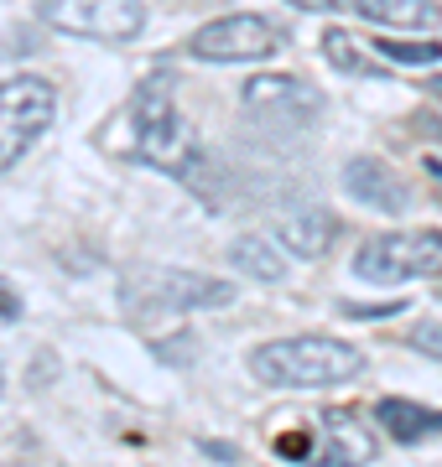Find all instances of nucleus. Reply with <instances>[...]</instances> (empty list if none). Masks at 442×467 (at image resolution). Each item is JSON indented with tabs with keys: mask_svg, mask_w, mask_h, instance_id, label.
<instances>
[{
	"mask_svg": "<svg viewBox=\"0 0 442 467\" xmlns=\"http://www.w3.org/2000/svg\"><path fill=\"white\" fill-rule=\"evenodd\" d=\"M354 275L370 285H401L442 275V234L411 229V234H374L354 254Z\"/></svg>",
	"mask_w": 442,
	"mask_h": 467,
	"instance_id": "7ed1b4c3",
	"label": "nucleus"
},
{
	"mask_svg": "<svg viewBox=\"0 0 442 467\" xmlns=\"http://www.w3.org/2000/svg\"><path fill=\"white\" fill-rule=\"evenodd\" d=\"M229 265H235L239 275L260 281V285H276L281 275H287V260L276 254V244L266 239V234H239L235 244H229Z\"/></svg>",
	"mask_w": 442,
	"mask_h": 467,
	"instance_id": "4468645a",
	"label": "nucleus"
},
{
	"mask_svg": "<svg viewBox=\"0 0 442 467\" xmlns=\"http://www.w3.org/2000/svg\"><path fill=\"white\" fill-rule=\"evenodd\" d=\"M42 26L84 42H136L146 26L141 0H37Z\"/></svg>",
	"mask_w": 442,
	"mask_h": 467,
	"instance_id": "423d86ee",
	"label": "nucleus"
},
{
	"mask_svg": "<svg viewBox=\"0 0 442 467\" xmlns=\"http://www.w3.org/2000/svg\"><path fill=\"white\" fill-rule=\"evenodd\" d=\"M374 47H380V57H391V63H437L442 57V42H395V36H385Z\"/></svg>",
	"mask_w": 442,
	"mask_h": 467,
	"instance_id": "dca6fc26",
	"label": "nucleus"
},
{
	"mask_svg": "<svg viewBox=\"0 0 442 467\" xmlns=\"http://www.w3.org/2000/svg\"><path fill=\"white\" fill-rule=\"evenodd\" d=\"M58 119V88L37 73L0 84V171H11L26 150L52 130Z\"/></svg>",
	"mask_w": 442,
	"mask_h": 467,
	"instance_id": "20e7f679",
	"label": "nucleus"
},
{
	"mask_svg": "<svg viewBox=\"0 0 442 467\" xmlns=\"http://www.w3.org/2000/svg\"><path fill=\"white\" fill-rule=\"evenodd\" d=\"M374 457V436L370 426L349 410H333L323 416V441L318 447H307V462L318 467H364Z\"/></svg>",
	"mask_w": 442,
	"mask_h": 467,
	"instance_id": "1a4fd4ad",
	"label": "nucleus"
},
{
	"mask_svg": "<svg viewBox=\"0 0 442 467\" xmlns=\"http://www.w3.org/2000/svg\"><path fill=\"white\" fill-rule=\"evenodd\" d=\"M411 348L442 364V322H416V327H411Z\"/></svg>",
	"mask_w": 442,
	"mask_h": 467,
	"instance_id": "f3484780",
	"label": "nucleus"
},
{
	"mask_svg": "<svg viewBox=\"0 0 442 467\" xmlns=\"http://www.w3.org/2000/svg\"><path fill=\"white\" fill-rule=\"evenodd\" d=\"M426 171H432V182H437V202H442V161H437V156L426 161Z\"/></svg>",
	"mask_w": 442,
	"mask_h": 467,
	"instance_id": "6ab92c4d",
	"label": "nucleus"
},
{
	"mask_svg": "<svg viewBox=\"0 0 442 467\" xmlns=\"http://www.w3.org/2000/svg\"><path fill=\"white\" fill-rule=\"evenodd\" d=\"M343 192L359 198V202H370V208H380V213H401L411 202L406 182H401L385 161H374V156H354V161L343 167Z\"/></svg>",
	"mask_w": 442,
	"mask_h": 467,
	"instance_id": "9d476101",
	"label": "nucleus"
},
{
	"mask_svg": "<svg viewBox=\"0 0 442 467\" xmlns=\"http://www.w3.org/2000/svg\"><path fill=\"white\" fill-rule=\"evenodd\" d=\"M131 156L167 177H183V182H193L198 167L208 161L193 125L177 115V104L162 94V84H146L131 104Z\"/></svg>",
	"mask_w": 442,
	"mask_h": 467,
	"instance_id": "f03ea898",
	"label": "nucleus"
},
{
	"mask_svg": "<svg viewBox=\"0 0 442 467\" xmlns=\"http://www.w3.org/2000/svg\"><path fill=\"white\" fill-rule=\"evenodd\" d=\"M250 374L271 389H333L364 374V353L343 337L302 333V337H271L250 353Z\"/></svg>",
	"mask_w": 442,
	"mask_h": 467,
	"instance_id": "f257e3e1",
	"label": "nucleus"
},
{
	"mask_svg": "<svg viewBox=\"0 0 442 467\" xmlns=\"http://www.w3.org/2000/svg\"><path fill=\"white\" fill-rule=\"evenodd\" d=\"M374 420L391 431V441H426V436H442V410H426V405H411V400H380Z\"/></svg>",
	"mask_w": 442,
	"mask_h": 467,
	"instance_id": "ddd939ff",
	"label": "nucleus"
},
{
	"mask_svg": "<svg viewBox=\"0 0 442 467\" xmlns=\"http://www.w3.org/2000/svg\"><path fill=\"white\" fill-rule=\"evenodd\" d=\"M437 296H442V291H437Z\"/></svg>",
	"mask_w": 442,
	"mask_h": 467,
	"instance_id": "4be33fe9",
	"label": "nucleus"
},
{
	"mask_svg": "<svg viewBox=\"0 0 442 467\" xmlns=\"http://www.w3.org/2000/svg\"><path fill=\"white\" fill-rule=\"evenodd\" d=\"M426 130H432V135H442V125H437V119H426Z\"/></svg>",
	"mask_w": 442,
	"mask_h": 467,
	"instance_id": "412c9836",
	"label": "nucleus"
},
{
	"mask_svg": "<svg viewBox=\"0 0 442 467\" xmlns=\"http://www.w3.org/2000/svg\"><path fill=\"white\" fill-rule=\"evenodd\" d=\"M333 234H339V218L328 213V208H302V213H287V218H281L276 244H287V250L302 254V260H318V254H328Z\"/></svg>",
	"mask_w": 442,
	"mask_h": 467,
	"instance_id": "9b49d317",
	"label": "nucleus"
},
{
	"mask_svg": "<svg viewBox=\"0 0 442 467\" xmlns=\"http://www.w3.org/2000/svg\"><path fill=\"white\" fill-rule=\"evenodd\" d=\"M239 104H245V119L260 125L266 135H297L307 125H318V115H323V94L291 73H256L239 94Z\"/></svg>",
	"mask_w": 442,
	"mask_h": 467,
	"instance_id": "39448f33",
	"label": "nucleus"
},
{
	"mask_svg": "<svg viewBox=\"0 0 442 467\" xmlns=\"http://www.w3.org/2000/svg\"><path fill=\"white\" fill-rule=\"evenodd\" d=\"M297 11H343V5H354V0H287Z\"/></svg>",
	"mask_w": 442,
	"mask_h": 467,
	"instance_id": "a211bd4d",
	"label": "nucleus"
},
{
	"mask_svg": "<svg viewBox=\"0 0 442 467\" xmlns=\"http://www.w3.org/2000/svg\"><path fill=\"white\" fill-rule=\"evenodd\" d=\"M354 11L370 26H391V32H426L442 21L437 0H354Z\"/></svg>",
	"mask_w": 442,
	"mask_h": 467,
	"instance_id": "f8f14e48",
	"label": "nucleus"
},
{
	"mask_svg": "<svg viewBox=\"0 0 442 467\" xmlns=\"http://www.w3.org/2000/svg\"><path fill=\"white\" fill-rule=\"evenodd\" d=\"M426 88H432V99H442V78H432V84H426Z\"/></svg>",
	"mask_w": 442,
	"mask_h": 467,
	"instance_id": "aec40b11",
	"label": "nucleus"
},
{
	"mask_svg": "<svg viewBox=\"0 0 442 467\" xmlns=\"http://www.w3.org/2000/svg\"><path fill=\"white\" fill-rule=\"evenodd\" d=\"M323 57L333 67H343V73H380L374 57H370V52H359V42L343 32V26H328V32H323Z\"/></svg>",
	"mask_w": 442,
	"mask_h": 467,
	"instance_id": "2eb2a0df",
	"label": "nucleus"
},
{
	"mask_svg": "<svg viewBox=\"0 0 442 467\" xmlns=\"http://www.w3.org/2000/svg\"><path fill=\"white\" fill-rule=\"evenodd\" d=\"M281 47H287V26H276L271 16H256V11L219 16L204 32L187 36V52L204 63H266Z\"/></svg>",
	"mask_w": 442,
	"mask_h": 467,
	"instance_id": "6e6552de",
	"label": "nucleus"
},
{
	"mask_svg": "<svg viewBox=\"0 0 442 467\" xmlns=\"http://www.w3.org/2000/svg\"><path fill=\"white\" fill-rule=\"evenodd\" d=\"M125 306L136 317H156V312H204V306H229L235 285L229 281H208L193 270H152V275H131L125 281Z\"/></svg>",
	"mask_w": 442,
	"mask_h": 467,
	"instance_id": "0eeeda50",
	"label": "nucleus"
}]
</instances>
